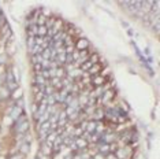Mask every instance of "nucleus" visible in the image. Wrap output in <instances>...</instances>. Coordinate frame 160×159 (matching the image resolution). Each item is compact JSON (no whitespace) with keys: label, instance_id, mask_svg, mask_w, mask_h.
Segmentation results:
<instances>
[{"label":"nucleus","instance_id":"dca6fc26","mask_svg":"<svg viewBox=\"0 0 160 159\" xmlns=\"http://www.w3.org/2000/svg\"><path fill=\"white\" fill-rule=\"evenodd\" d=\"M104 77H94L93 78V84L94 85H97V87H100V85H103L104 84Z\"/></svg>","mask_w":160,"mask_h":159},{"label":"nucleus","instance_id":"20e7f679","mask_svg":"<svg viewBox=\"0 0 160 159\" xmlns=\"http://www.w3.org/2000/svg\"><path fill=\"white\" fill-rule=\"evenodd\" d=\"M53 77H56V78H64L66 77V70H64L62 66H58V67L53 69Z\"/></svg>","mask_w":160,"mask_h":159},{"label":"nucleus","instance_id":"4468645a","mask_svg":"<svg viewBox=\"0 0 160 159\" xmlns=\"http://www.w3.org/2000/svg\"><path fill=\"white\" fill-rule=\"evenodd\" d=\"M52 87L53 88H62V87H63V82H62L60 78H56V77H53V78H52Z\"/></svg>","mask_w":160,"mask_h":159},{"label":"nucleus","instance_id":"7ed1b4c3","mask_svg":"<svg viewBox=\"0 0 160 159\" xmlns=\"http://www.w3.org/2000/svg\"><path fill=\"white\" fill-rule=\"evenodd\" d=\"M114 96H115V92H114L112 89H107L105 92H103V95H101L103 103H108V101H111L114 99Z\"/></svg>","mask_w":160,"mask_h":159},{"label":"nucleus","instance_id":"4be33fe9","mask_svg":"<svg viewBox=\"0 0 160 159\" xmlns=\"http://www.w3.org/2000/svg\"><path fill=\"white\" fill-rule=\"evenodd\" d=\"M92 66H93V65H92L90 62H86L85 65H82V66H81V69H82V70H89V69H90Z\"/></svg>","mask_w":160,"mask_h":159},{"label":"nucleus","instance_id":"aec40b11","mask_svg":"<svg viewBox=\"0 0 160 159\" xmlns=\"http://www.w3.org/2000/svg\"><path fill=\"white\" fill-rule=\"evenodd\" d=\"M7 22H6V18H4V15H3V12L0 11V26H4Z\"/></svg>","mask_w":160,"mask_h":159},{"label":"nucleus","instance_id":"1a4fd4ad","mask_svg":"<svg viewBox=\"0 0 160 159\" xmlns=\"http://www.w3.org/2000/svg\"><path fill=\"white\" fill-rule=\"evenodd\" d=\"M86 144H88V141H86V140H83V139H78V140H75V141H74L75 150H82V148L86 147Z\"/></svg>","mask_w":160,"mask_h":159},{"label":"nucleus","instance_id":"ddd939ff","mask_svg":"<svg viewBox=\"0 0 160 159\" xmlns=\"http://www.w3.org/2000/svg\"><path fill=\"white\" fill-rule=\"evenodd\" d=\"M7 89H9L10 92L17 90L18 89V82L17 81H9V82H7Z\"/></svg>","mask_w":160,"mask_h":159},{"label":"nucleus","instance_id":"6ab92c4d","mask_svg":"<svg viewBox=\"0 0 160 159\" xmlns=\"http://www.w3.org/2000/svg\"><path fill=\"white\" fill-rule=\"evenodd\" d=\"M99 71H100V66H96V65H93L90 69H89V73H90V74L99 73Z\"/></svg>","mask_w":160,"mask_h":159},{"label":"nucleus","instance_id":"393cba45","mask_svg":"<svg viewBox=\"0 0 160 159\" xmlns=\"http://www.w3.org/2000/svg\"><path fill=\"white\" fill-rule=\"evenodd\" d=\"M0 159H6V158H3V156H0Z\"/></svg>","mask_w":160,"mask_h":159},{"label":"nucleus","instance_id":"9b49d317","mask_svg":"<svg viewBox=\"0 0 160 159\" xmlns=\"http://www.w3.org/2000/svg\"><path fill=\"white\" fill-rule=\"evenodd\" d=\"M37 29H39V25H30V26L28 27L29 37H36L37 36Z\"/></svg>","mask_w":160,"mask_h":159},{"label":"nucleus","instance_id":"423d86ee","mask_svg":"<svg viewBox=\"0 0 160 159\" xmlns=\"http://www.w3.org/2000/svg\"><path fill=\"white\" fill-rule=\"evenodd\" d=\"M96 122H97V121H89V122H86L85 130L88 132L89 134H92V133H94V132H96Z\"/></svg>","mask_w":160,"mask_h":159},{"label":"nucleus","instance_id":"0eeeda50","mask_svg":"<svg viewBox=\"0 0 160 159\" xmlns=\"http://www.w3.org/2000/svg\"><path fill=\"white\" fill-rule=\"evenodd\" d=\"M40 152H41L44 156H48L51 152H52V147H51L49 144H47V143H43V144H41V150H40Z\"/></svg>","mask_w":160,"mask_h":159},{"label":"nucleus","instance_id":"f3484780","mask_svg":"<svg viewBox=\"0 0 160 159\" xmlns=\"http://www.w3.org/2000/svg\"><path fill=\"white\" fill-rule=\"evenodd\" d=\"M9 95H10V90L7 89V88H3V89L0 90V97L2 99H7L9 97Z\"/></svg>","mask_w":160,"mask_h":159},{"label":"nucleus","instance_id":"b1692460","mask_svg":"<svg viewBox=\"0 0 160 159\" xmlns=\"http://www.w3.org/2000/svg\"><path fill=\"white\" fill-rule=\"evenodd\" d=\"M97 59H99V56H97V55H93V56L90 58V60H89V62H90L92 65H93L94 62H97Z\"/></svg>","mask_w":160,"mask_h":159},{"label":"nucleus","instance_id":"9d476101","mask_svg":"<svg viewBox=\"0 0 160 159\" xmlns=\"http://www.w3.org/2000/svg\"><path fill=\"white\" fill-rule=\"evenodd\" d=\"M47 34H48V26H47V25H45V26H39L36 37H43V38H44Z\"/></svg>","mask_w":160,"mask_h":159},{"label":"nucleus","instance_id":"f03ea898","mask_svg":"<svg viewBox=\"0 0 160 159\" xmlns=\"http://www.w3.org/2000/svg\"><path fill=\"white\" fill-rule=\"evenodd\" d=\"M116 150V145L115 144H108V143H100L99 145V151L101 154H105V155H108V154H111L112 151Z\"/></svg>","mask_w":160,"mask_h":159},{"label":"nucleus","instance_id":"5701e85b","mask_svg":"<svg viewBox=\"0 0 160 159\" xmlns=\"http://www.w3.org/2000/svg\"><path fill=\"white\" fill-rule=\"evenodd\" d=\"M103 115H104V112H103L101 110H99V111H97V114L94 112V118H96V119H101Z\"/></svg>","mask_w":160,"mask_h":159},{"label":"nucleus","instance_id":"412c9836","mask_svg":"<svg viewBox=\"0 0 160 159\" xmlns=\"http://www.w3.org/2000/svg\"><path fill=\"white\" fill-rule=\"evenodd\" d=\"M9 159H23V155L22 154H12Z\"/></svg>","mask_w":160,"mask_h":159},{"label":"nucleus","instance_id":"f257e3e1","mask_svg":"<svg viewBox=\"0 0 160 159\" xmlns=\"http://www.w3.org/2000/svg\"><path fill=\"white\" fill-rule=\"evenodd\" d=\"M17 133L19 136H23V134H28L29 130V121L26 119V117H22L19 121L17 122Z\"/></svg>","mask_w":160,"mask_h":159},{"label":"nucleus","instance_id":"39448f33","mask_svg":"<svg viewBox=\"0 0 160 159\" xmlns=\"http://www.w3.org/2000/svg\"><path fill=\"white\" fill-rule=\"evenodd\" d=\"M89 45V41L85 40V38H81V40H78V43L75 44V48L80 49V51H85L86 48H88Z\"/></svg>","mask_w":160,"mask_h":159},{"label":"nucleus","instance_id":"6e6552de","mask_svg":"<svg viewBox=\"0 0 160 159\" xmlns=\"http://www.w3.org/2000/svg\"><path fill=\"white\" fill-rule=\"evenodd\" d=\"M58 136H59V133H58V132H55V130H53V132H51V133L47 136V141H45V143H47V144H49L51 147H52L53 141L56 140V137H58Z\"/></svg>","mask_w":160,"mask_h":159},{"label":"nucleus","instance_id":"2eb2a0df","mask_svg":"<svg viewBox=\"0 0 160 159\" xmlns=\"http://www.w3.org/2000/svg\"><path fill=\"white\" fill-rule=\"evenodd\" d=\"M33 47H36V37H28V48L30 51Z\"/></svg>","mask_w":160,"mask_h":159},{"label":"nucleus","instance_id":"f8f14e48","mask_svg":"<svg viewBox=\"0 0 160 159\" xmlns=\"http://www.w3.org/2000/svg\"><path fill=\"white\" fill-rule=\"evenodd\" d=\"M21 112H22V108H21V107H14V108H12V111L10 112V117L14 118V119H19Z\"/></svg>","mask_w":160,"mask_h":159},{"label":"nucleus","instance_id":"a211bd4d","mask_svg":"<svg viewBox=\"0 0 160 159\" xmlns=\"http://www.w3.org/2000/svg\"><path fill=\"white\" fill-rule=\"evenodd\" d=\"M3 27H4V32H3V34H4V36H11V27H10L7 23L4 25Z\"/></svg>","mask_w":160,"mask_h":159}]
</instances>
